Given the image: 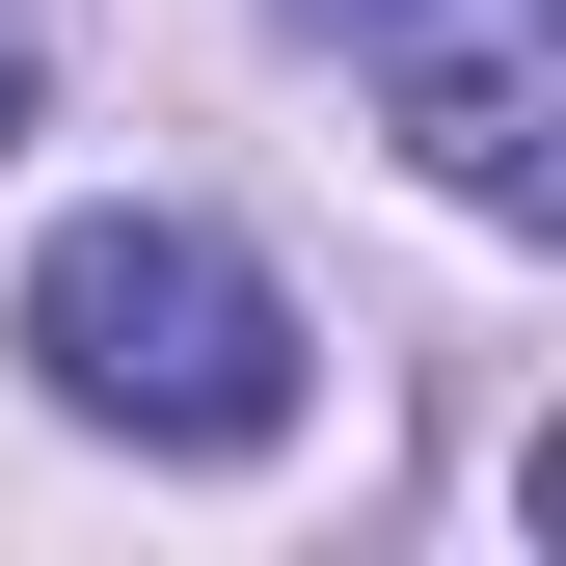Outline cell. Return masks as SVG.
Segmentation results:
<instances>
[{
    "label": "cell",
    "mask_w": 566,
    "mask_h": 566,
    "mask_svg": "<svg viewBox=\"0 0 566 566\" xmlns=\"http://www.w3.org/2000/svg\"><path fill=\"white\" fill-rule=\"evenodd\" d=\"M28 378L135 459H270L297 432V297L217 217H54L28 243Z\"/></svg>",
    "instance_id": "6da1fadb"
},
{
    "label": "cell",
    "mask_w": 566,
    "mask_h": 566,
    "mask_svg": "<svg viewBox=\"0 0 566 566\" xmlns=\"http://www.w3.org/2000/svg\"><path fill=\"white\" fill-rule=\"evenodd\" d=\"M405 135H432V189H459V217H539V189H566V28H539V0L405 28Z\"/></svg>",
    "instance_id": "7a4b0ae2"
},
{
    "label": "cell",
    "mask_w": 566,
    "mask_h": 566,
    "mask_svg": "<svg viewBox=\"0 0 566 566\" xmlns=\"http://www.w3.org/2000/svg\"><path fill=\"white\" fill-rule=\"evenodd\" d=\"M297 28H350V54H405V28H459V0H297Z\"/></svg>",
    "instance_id": "3957f363"
},
{
    "label": "cell",
    "mask_w": 566,
    "mask_h": 566,
    "mask_svg": "<svg viewBox=\"0 0 566 566\" xmlns=\"http://www.w3.org/2000/svg\"><path fill=\"white\" fill-rule=\"evenodd\" d=\"M0 135H28V0H0Z\"/></svg>",
    "instance_id": "277c9868"
}]
</instances>
